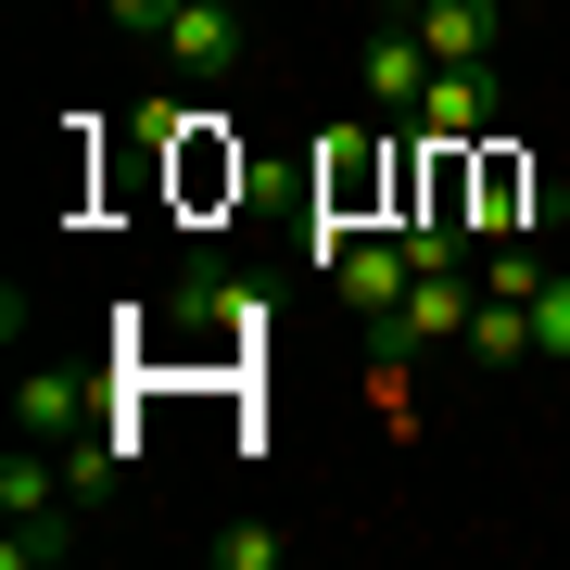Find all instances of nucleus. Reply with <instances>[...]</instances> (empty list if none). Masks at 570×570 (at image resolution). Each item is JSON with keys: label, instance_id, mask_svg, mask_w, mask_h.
<instances>
[{"label": "nucleus", "instance_id": "1", "mask_svg": "<svg viewBox=\"0 0 570 570\" xmlns=\"http://www.w3.org/2000/svg\"><path fill=\"white\" fill-rule=\"evenodd\" d=\"M355 89H367V115H393V127L419 115V89H431V39L406 26V0H381V13H367V39H355Z\"/></svg>", "mask_w": 570, "mask_h": 570}, {"label": "nucleus", "instance_id": "6", "mask_svg": "<svg viewBox=\"0 0 570 570\" xmlns=\"http://www.w3.org/2000/svg\"><path fill=\"white\" fill-rule=\"evenodd\" d=\"M367 190H381V140H367V127H330L317 140V228H355Z\"/></svg>", "mask_w": 570, "mask_h": 570}, {"label": "nucleus", "instance_id": "17", "mask_svg": "<svg viewBox=\"0 0 570 570\" xmlns=\"http://www.w3.org/2000/svg\"><path fill=\"white\" fill-rule=\"evenodd\" d=\"M228 13H242V0H228Z\"/></svg>", "mask_w": 570, "mask_h": 570}, {"label": "nucleus", "instance_id": "16", "mask_svg": "<svg viewBox=\"0 0 570 570\" xmlns=\"http://www.w3.org/2000/svg\"><path fill=\"white\" fill-rule=\"evenodd\" d=\"M508 13H546V0H508Z\"/></svg>", "mask_w": 570, "mask_h": 570}, {"label": "nucleus", "instance_id": "2", "mask_svg": "<svg viewBox=\"0 0 570 570\" xmlns=\"http://www.w3.org/2000/svg\"><path fill=\"white\" fill-rule=\"evenodd\" d=\"M494 102H508V77L494 63H431V89H419V140H444V153H482L494 140Z\"/></svg>", "mask_w": 570, "mask_h": 570}, {"label": "nucleus", "instance_id": "15", "mask_svg": "<svg viewBox=\"0 0 570 570\" xmlns=\"http://www.w3.org/2000/svg\"><path fill=\"white\" fill-rule=\"evenodd\" d=\"M165 13H178V0H115V26H140V39H165Z\"/></svg>", "mask_w": 570, "mask_h": 570}, {"label": "nucleus", "instance_id": "8", "mask_svg": "<svg viewBox=\"0 0 570 570\" xmlns=\"http://www.w3.org/2000/svg\"><path fill=\"white\" fill-rule=\"evenodd\" d=\"M13 419L39 431V444H77V419H89V381H63V367H26V393H13Z\"/></svg>", "mask_w": 570, "mask_h": 570}, {"label": "nucleus", "instance_id": "9", "mask_svg": "<svg viewBox=\"0 0 570 570\" xmlns=\"http://www.w3.org/2000/svg\"><path fill=\"white\" fill-rule=\"evenodd\" d=\"M456 355H469V367H520V355H532V305H520V292H482V317H469Z\"/></svg>", "mask_w": 570, "mask_h": 570}, {"label": "nucleus", "instance_id": "4", "mask_svg": "<svg viewBox=\"0 0 570 570\" xmlns=\"http://www.w3.org/2000/svg\"><path fill=\"white\" fill-rule=\"evenodd\" d=\"M406 279H419L406 228H393V242H343V266H330V292H343V317H367V330H393V305H406Z\"/></svg>", "mask_w": 570, "mask_h": 570}, {"label": "nucleus", "instance_id": "7", "mask_svg": "<svg viewBox=\"0 0 570 570\" xmlns=\"http://www.w3.org/2000/svg\"><path fill=\"white\" fill-rule=\"evenodd\" d=\"M165 63H178V77H228V63H242V13H228V0H178V13H165Z\"/></svg>", "mask_w": 570, "mask_h": 570}, {"label": "nucleus", "instance_id": "14", "mask_svg": "<svg viewBox=\"0 0 570 570\" xmlns=\"http://www.w3.org/2000/svg\"><path fill=\"white\" fill-rule=\"evenodd\" d=\"M482 292H520V305H532V292H546V254H532V242H494L482 254Z\"/></svg>", "mask_w": 570, "mask_h": 570}, {"label": "nucleus", "instance_id": "11", "mask_svg": "<svg viewBox=\"0 0 570 570\" xmlns=\"http://www.w3.org/2000/svg\"><path fill=\"white\" fill-rule=\"evenodd\" d=\"M63 546H77V520H63V508H39V520H13V532H0V570H51Z\"/></svg>", "mask_w": 570, "mask_h": 570}, {"label": "nucleus", "instance_id": "5", "mask_svg": "<svg viewBox=\"0 0 570 570\" xmlns=\"http://www.w3.org/2000/svg\"><path fill=\"white\" fill-rule=\"evenodd\" d=\"M406 26L431 39V63H494L508 51V0H406Z\"/></svg>", "mask_w": 570, "mask_h": 570}, {"label": "nucleus", "instance_id": "12", "mask_svg": "<svg viewBox=\"0 0 570 570\" xmlns=\"http://www.w3.org/2000/svg\"><path fill=\"white\" fill-rule=\"evenodd\" d=\"M532 355L570 367V266H546V292H532Z\"/></svg>", "mask_w": 570, "mask_h": 570}, {"label": "nucleus", "instance_id": "3", "mask_svg": "<svg viewBox=\"0 0 570 570\" xmlns=\"http://www.w3.org/2000/svg\"><path fill=\"white\" fill-rule=\"evenodd\" d=\"M469 317H482V279H469V266H419L381 343H393V355H419V343H469Z\"/></svg>", "mask_w": 570, "mask_h": 570}, {"label": "nucleus", "instance_id": "10", "mask_svg": "<svg viewBox=\"0 0 570 570\" xmlns=\"http://www.w3.org/2000/svg\"><path fill=\"white\" fill-rule=\"evenodd\" d=\"M39 508H63V469L39 456V431H26V444L0 456V520H39Z\"/></svg>", "mask_w": 570, "mask_h": 570}, {"label": "nucleus", "instance_id": "13", "mask_svg": "<svg viewBox=\"0 0 570 570\" xmlns=\"http://www.w3.org/2000/svg\"><path fill=\"white\" fill-rule=\"evenodd\" d=\"M204 558L216 570H279V532H266V520H228V532H204Z\"/></svg>", "mask_w": 570, "mask_h": 570}]
</instances>
